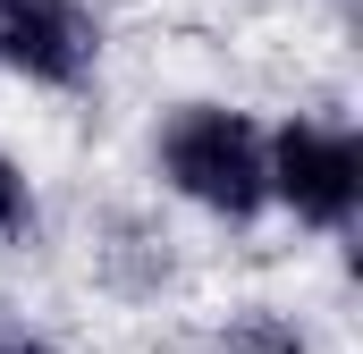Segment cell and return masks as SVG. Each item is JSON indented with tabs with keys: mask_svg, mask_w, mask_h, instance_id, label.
<instances>
[{
	"mask_svg": "<svg viewBox=\"0 0 363 354\" xmlns=\"http://www.w3.org/2000/svg\"><path fill=\"white\" fill-rule=\"evenodd\" d=\"M0 354H43V346H26V338H9V329H0Z\"/></svg>",
	"mask_w": 363,
	"mask_h": 354,
	"instance_id": "5b68a950",
	"label": "cell"
},
{
	"mask_svg": "<svg viewBox=\"0 0 363 354\" xmlns=\"http://www.w3.org/2000/svg\"><path fill=\"white\" fill-rule=\"evenodd\" d=\"M262 169L287 194V211L313 219V228H338L363 202V152H355V135H330V127H287Z\"/></svg>",
	"mask_w": 363,
	"mask_h": 354,
	"instance_id": "7a4b0ae2",
	"label": "cell"
},
{
	"mask_svg": "<svg viewBox=\"0 0 363 354\" xmlns=\"http://www.w3.org/2000/svg\"><path fill=\"white\" fill-rule=\"evenodd\" d=\"M26 219H34V202H26V177L0 161V236H26Z\"/></svg>",
	"mask_w": 363,
	"mask_h": 354,
	"instance_id": "277c9868",
	"label": "cell"
},
{
	"mask_svg": "<svg viewBox=\"0 0 363 354\" xmlns=\"http://www.w3.org/2000/svg\"><path fill=\"white\" fill-rule=\"evenodd\" d=\"M0 59L43 85H77L93 68V25L77 0H0Z\"/></svg>",
	"mask_w": 363,
	"mask_h": 354,
	"instance_id": "3957f363",
	"label": "cell"
},
{
	"mask_svg": "<svg viewBox=\"0 0 363 354\" xmlns=\"http://www.w3.org/2000/svg\"><path fill=\"white\" fill-rule=\"evenodd\" d=\"M161 161L203 211H228V219H254L262 194H271V169H262V144L237 110H186L161 144Z\"/></svg>",
	"mask_w": 363,
	"mask_h": 354,
	"instance_id": "6da1fadb",
	"label": "cell"
}]
</instances>
